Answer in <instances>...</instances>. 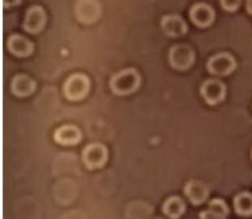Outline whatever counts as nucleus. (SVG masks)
Masks as SVG:
<instances>
[{
    "label": "nucleus",
    "instance_id": "10",
    "mask_svg": "<svg viewBox=\"0 0 252 219\" xmlns=\"http://www.w3.org/2000/svg\"><path fill=\"white\" fill-rule=\"evenodd\" d=\"M161 27L166 35L172 38H178L186 34L188 25L181 16L178 15H166L161 18Z\"/></svg>",
    "mask_w": 252,
    "mask_h": 219
},
{
    "label": "nucleus",
    "instance_id": "8",
    "mask_svg": "<svg viewBox=\"0 0 252 219\" xmlns=\"http://www.w3.org/2000/svg\"><path fill=\"white\" fill-rule=\"evenodd\" d=\"M46 11L40 5H32L26 11L25 20H24V29L30 34H35L43 29L46 25Z\"/></svg>",
    "mask_w": 252,
    "mask_h": 219
},
{
    "label": "nucleus",
    "instance_id": "16",
    "mask_svg": "<svg viewBox=\"0 0 252 219\" xmlns=\"http://www.w3.org/2000/svg\"><path fill=\"white\" fill-rule=\"evenodd\" d=\"M234 208L239 216H252V194L249 192H242L235 196Z\"/></svg>",
    "mask_w": 252,
    "mask_h": 219
},
{
    "label": "nucleus",
    "instance_id": "22",
    "mask_svg": "<svg viewBox=\"0 0 252 219\" xmlns=\"http://www.w3.org/2000/svg\"><path fill=\"white\" fill-rule=\"evenodd\" d=\"M251 156H252V155H251Z\"/></svg>",
    "mask_w": 252,
    "mask_h": 219
},
{
    "label": "nucleus",
    "instance_id": "15",
    "mask_svg": "<svg viewBox=\"0 0 252 219\" xmlns=\"http://www.w3.org/2000/svg\"><path fill=\"white\" fill-rule=\"evenodd\" d=\"M185 202L180 197H170L168 198L162 206V212L165 213L166 216L170 219H178L185 213Z\"/></svg>",
    "mask_w": 252,
    "mask_h": 219
},
{
    "label": "nucleus",
    "instance_id": "7",
    "mask_svg": "<svg viewBox=\"0 0 252 219\" xmlns=\"http://www.w3.org/2000/svg\"><path fill=\"white\" fill-rule=\"evenodd\" d=\"M83 162L89 169H97L104 165L108 160V151L103 144L93 143L83 151Z\"/></svg>",
    "mask_w": 252,
    "mask_h": 219
},
{
    "label": "nucleus",
    "instance_id": "18",
    "mask_svg": "<svg viewBox=\"0 0 252 219\" xmlns=\"http://www.w3.org/2000/svg\"><path fill=\"white\" fill-rule=\"evenodd\" d=\"M221 5L225 11L233 12L237 11L239 5H241V0H220Z\"/></svg>",
    "mask_w": 252,
    "mask_h": 219
},
{
    "label": "nucleus",
    "instance_id": "1",
    "mask_svg": "<svg viewBox=\"0 0 252 219\" xmlns=\"http://www.w3.org/2000/svg\"><path fill=\"white\" fill-rule=\"evenodd\" d=\"M141 84V76L135 69H124L111 78L109 86L116 95H129Z\"/></svg>",
    "mask_w": 252,
    "mask_h": 219
},
{
    "label": "nucleus",
    "instance_id": "3",
    "mask_svg": "<svg viewBox=\"0 0 252 219\" xmlns=\"http://www.w3.org/2000/svg\"><path fill=\"white\" fill-rule=\"evenodd\" d=\"M195 61L194 51L186 44H176L169 51V62L177 70H188Z\"/></svg>",
    "mask_w": 252,
    "mask_h": 219
},
{
    "label": "nucleus",
    "instance_id": "6",
    "mask_svg": "<svg viewBox=\"0 0 252 219\" xmlns=\"http://www.w3.org/2000/svg\"><path fill=\"white\" fill-rule=\"evenodd\" d=\"M200 95L209 105H216L225 99L226 87L219 79H208L200 87Z\"/></svg>",
    "mask_w": 252,
    "mask_h": 219
},
{
    "label": "nucleus",
    "instance_id": "12",
    "mask_svg": "<svg viewBox=\"0 0 252 219\" xmlns=\"http://www.w3.org/2000/svg\"><path fill=\"white\" fill-rule=\"evenodd\" d=\"M54 137L62 145H74L81 140L82 135L78 127L73 125H65L56 130Z\"/></svg>",
    "mask_w": 252,
    "mask_h": 219
},
{
    "label": "nucleus",
    "instance_id": "4",
    "mask_svg": "<svg viewBox=\"0 0 252 219\" xmlns=\"http://www.w3.org/2000/svg\"><path fill=\"white\" fill-rule=\"evenodd\" d=\"M207 68L208 72L216 76H227L230 74L235 68H237V62L235 58L227 52H221L209 58L207 62Z\"/></svg>",
    "mask_w": 252,
    "mask_h": 219
},
{
    "label": "nucleus",
    "instance_id": "14",
    "mask_svg": "<svg viewBox=\"0 0 252 219\" xmlns=\"http://www.w3.org/2000/svg\"><path fill=\"white\" fill-rule=\"evenodd\" d=\"M11 87L13 94L17 95V96H28V95L34 92L36 83L30 77L25 76V74H18L12 81Z\"/></svg>",
    "mask_w": 252,
    "mask_h": 219
},
{
    "label": "nucleus",
    "instance_id": "19",
    "mask_svg": "<svg viewBox=\"0 0 252 219\" xmlns=\"http://www.w3.org/2000/svg\"><path fill=\"white\" fill-rule=\"evenodd\" d=\"M200 219H226V217L221 216V214L213 212L211 209H207L200 214Z\"/></svg>",
    "mask_w": 252,
    "mask_h": 219
},
{
    "label": "nucleus",
    "instance_id": "21",
    "mask_svg": "<svg viewBox=\"0 0 252 219\" xmlns=\"http://www.w3.org/2000/svg\"><path fill=\"white\" fill-rule=\"evenodd\" d=\"M246 8L250 15H252V0H246Z\"/></svg>",
    "mask_w": 252,
    "mask_h": 219
},
{
    "label": "nucleus",
    "instance_id": "11",
    "mask_svg": "<svg viewBox=\"0 0 252 219\" xmlns=\"http://www.w3.org/2000/svg\"><path fill=\"white\" fill-rule=\"evenodd\" d=\"M7 47L9 52L15 55V56L25 57V56H29L32 54L34 46H32L29 39H26L25 36L15 34V35H11L8 38Z\"/></svg>",
    "mask_w": 252,
    "mask_h": 219
},
{
    "label": "nucleus",
    "instance_id": "13",
    "mask_svg": "<svg viewBox=\"0 0 252 219\" xmlns=\"http://www.w3.org/2000/svg\"><path fill=\"white\" fill-rule=\"evenodd\" d=\"M185 194L194 205H200L208 197V188L202 182L191 180L185 187Z\"/></svg>",
    "mask_w": 252,
    "mask_h": 219
},
{
    "label": "nucleus",
    "instance_id": "20",
    "mask_svg": "<svg viewBox=\"0 0 252 219\" xmlns=\"http://www.w3.org/2000/svg\"><path fill=\"white\" fill-rule=\"evenodd\" d=\"M21 0H3V5L5 8H9V7H13V5H17L20 4Z\"/></svg>",
    "mask_w": 252,
    "mask_h": 219
},
{
    "label": "nucleus",
    "instance_id": "2",
    "mask_svg": "<svg viewBox=\"0 0 252 219\" xmlns=\"http://www.w3.org/2000/svg\"><path fill=\"white\" fill-rule=\"evenodd\" d=\"M89 90H90L89 77L81 74V73L69 77L64 84V95L66 96V99L72 101L82 100L83 97L89 94Z\"/></svg>",
    "mask_w": 252,
    "mask_h": 219
},
{
    "label": "nucleus",
    "instance_id": "9",
    "mask_svg": "<svg viewBox=\"0 0 252 219\" xmlns=\"http://www.w3.org/2000/svg\"><path fill=\"white\" fill-rule=\"evenodd\" d=\"M190 17L199 27H207L215 20V11L211 5L205 3L194 4L190 9Z\"/></svg>",
    "mask_w": 252,
    "mask_h": 219
},
{
    "label": "nucleus",
    "instance_id": "5",
    "mask_svg": "<svg viewBox=\"0 0 252 219\" xmlns=\"http://www.w3.org/2000/svg\"><path fill=\"white\" fill-rule=\"evenodd\" d=\"M76 17L83 24H93L100 17L101 5L97 0H77Z\"/></svg>",
    "mask_w": 252,
    "mask_h": 219
},
{
    "label": "nucleus",
    "instance_id": "17",
    "mask_svg": "<svg viewBox=\"0 0 252 219\" xmlns=\"http://www.w3.org/2000/svg\"><path fill=\"white\" fill-rule=\"evenodd\" d=\"M208 209H211L213 212L219 213L221 216L226 217L227 214H229V208H227V205L225 204L223 200H220V198H215V200H212V201L209 202Z\"/></svg>",
    "mask_w": 252,
    "mask_h": 219
}]
</instances>
